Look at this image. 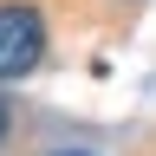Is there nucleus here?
I'll use <instances>...</instances> for the list:
<instances>
[{
	"label": "nucleus",
	"instance_id": "3",
	"mask_svg": "<svg viewBox=\"0 0 156 156\" xmlns=\"http://www.w3.org/2000/svg\"><path fill=\"white\" fill-rule=\"evenodd\" d=\"M58 156H91V150H58Z\"/></svg>",
	"mask_w": 156,
	"mask_h": 156
},
{
	"label": "nucleus",
	"instance_id": "2",
	"mask_svg": "<svg viewBox=\"0 0 156 156\" xmlns=\"http://www.w3.org/2000/svg\"><path fill=\"white\" fill-rule=\"evenodd\" d=\"M7 130H13V104H7V91H0V143H7Z\"/></svg>",
	"mask_w": 156,
	"mask_h": 156
},
{
	"label": "nucleus",
	"instance_id": "1",
	"mask_svg": "<svg viewBox=\"0 0 156 156\" xmlns=\"http://www.w3.org/2000/svg\"><path fill=\"white\" fill-rule=\"evenodd\" d=\"M39 58H46V20L26 0H7L0 7V78H26Z\"/></svg>",
	"mask_w": 156,
	"mask_h": 156
}]
</instances>
